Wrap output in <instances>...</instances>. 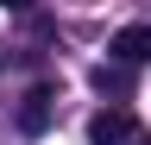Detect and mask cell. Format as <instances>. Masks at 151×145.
<instances>
[{"mask_svg":"<svg viewBox=\"0 0 151 145\" xmlns=\"http://www.w3.org/2000/svg\"><path fill=\"white\" fill-rule=\"evenodd\" d=\"M94 88H101V95H126V88H132V76H126V69L120 63H101V69H94V76H88Z\"/></svg>","mask_w":151,"mask_h":145,"instance_id":"obj_4","label":"cell"},{"mask_svg":"<svg viewBox=\"0 0 151 145\" xmlns=\"http://www.w3.org/2000/svg\"><path fill=\"white\" fill-rule=\"evenodd\" d=\"M107 57L113 63H151V25H120V32H113V38H107Z\"/></svg>","mask_w":151,"mask_h":145,"instance_id":"obj_2","label":"cell"},{"mask_svg":"<svg viewBox=\"0 0 151 145\" xmlns=\"http://www.w3.org/2000/svg\"><path fill=\"white\" fill-rule=\"evenodd\" d=\"M139 145H151V139H139Z\"/></svg>","mask_w":151,"mask_h":145,"instance_id":"obj_5","label":"cell"},{"mask_svg":"<svg viewBox=\"0 0 151 145\" xmlns=\"http://www.w3.org/2000/svg\"><path fill=\"white\" fill-rule=\"evenodd\" d=\"M139 120L126 114V107H101V114L88 120V145H139Z\"/></svg>","mask_w":151,"mask_h":145,"instance_id":"obj_1","label":"cell"},{"mask_svg":"<svg viewBox=\"0 0 151 145\" xmlns=\"http://www.w3.org/2000/svg\"><path fill=\"white\" fill-rule=\"evenodd\" d=\"M44 126H50V88H32V95L25 101H19V133H44Z\"/></svg>","mask_w":151,"mask_h":145,"instance_id":"obj_3","label":"cell"}]
</instances>
